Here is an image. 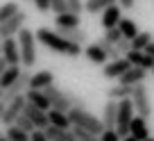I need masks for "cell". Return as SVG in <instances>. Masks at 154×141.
<instances>
[{
    "label": "cell",
    "instance_id": "6da1fadb",
    "mask_svg": "<svg viewBox=\"0 0 154 141\" xmlns=\"http://www.w3.org/2000/svg\"><path fill=\"white\" fill-rule=\"evenodd\" d=\"M34 34H36L38 43L45 46V48L52 50V53L68 55V57H79V55L84 53V46H77V43H72V41L63 39L59 32H52L50 27H38V30H34Z\"/></svg>",
    "mask_w": 154,
    "mask_h": 141
},
{
    "label": "cell",
    "instance_id": "7a4b0ae2",
    "mask_svg": "<svg viewBox=\"0 0 154 141\" xmlns=\"http://www.w3.org/2000/svg\"><path fill=\"white\" fill-rule=\"evenodd\" d=\"M36 34L34 30H20L18 32V46H20V64L23 68H32L36 64Z\"/></svg>",
    "mask_w": 154,
    "mask_h": 141
},
{
    "label": "cell",
    "instance_id": "3957f363",
    "mask_svg": "<svg viewBox=\"0 0 154 141\" xmlns=\"http://www.w3.org/2000/svg\"><path fill=\"white\" fill-rule=\"evenodd\" d=\"M68 118H70L72 125L84 127V130L93 132V134H97V136L106 130L104 123H102V118H97L95 114H91L88 109H70V112H68Z\"/></svg>",
    "mask_w": 154,
    "mask_h": 141
},
{
    "label": "cell",
    "instance_id": "277c9868",
    "mask_svg": "<svg viewBox=\"0 0 154 141\" xmlns=\"http://www.w3.org/2000/svg\"><path fill=\"white\" fill-rule=\"evenodd\" d=\"M131 102H134L136 116H143V118L152 116V102H149V93H147V87H145V84H136L134 87Z\"/></svg>",
    "mask_w": 154,
    "mask_h": 141
},
{
    "label": "cell",
    "instance_id": "5b68a950",
    "mask_svg": "<svg viewBox=\"0 0 154 141\" xmlns=\"http://www.w3.org/2000/svg\"><path fill=\"white\" fill-rule=\"evenodd\" d=\"M25 23H27V14L18 11L14 18H9L7 23L0 25V39H14V37H18L20 30H25Z\"/></svg>",
    "mask_w": 154,
    "mask_h": 141
},
{
    "label": "cell",
    "instance_id": "8992f818",
    "mask_svg": "<svg viewBox=\"0 0 154 141\" xmlns=\"http://www.w3.org/2000/svg\"><path fill=\"white\" fill-rule=\"evenodd\" d=\"M43 93L48 96V100H50V105H52V109H57V112H63V114H68L72 109V105L68 102V98H66V93L61 91L59 87H45L43 89Z\"/></svg>",
    "mask_w": 154,
    "mask_h": 141
},
{
    "label": "cell",
    "instance_id": "52a82bcc",
    "mask_svg": "<svg viewBox=\"0 0 154 141\" xmlns=\"http://www.w3.org/2000/svg\"><path fill=\"white\" fill-rule=\"evenodd\" d=\"M25 105H27L25 96H18V98H14L11 102H7V109H5V114H2V118H0V123H5L7 127L14 125V123L18 121V116L23 114Z\"/></svg>",
    "mask_w": 154,
    "mask_h": 141
},
{
    "label": "cell",
    "instance_id": "ba28073f",
    "mask_svg": "<svg viewBox=\"0 0 154 141\" xmlns=\"http://www.w3.org/2000/svg\"><path fill=\"white\" fill-rule=\"evenodd\" d=\"M131 68V64H129V59L127 57H120V59H116V62H109L104 68H102V75H104L106 80H120L122 75L127 73Z\"/></svg>",
    "mask_w": 154,
    "mask_h": 141
},
{
    "label": "cell",
    "instance_id": "9c48e42d",
    "mask_svg": "<svg viewBox=\"0 0 154 141\" xmlns=\"http://www.w3.org/2000/svg\"><path fill=\"white\" fill-rule=\"evenodd\" d=\"M2 57L9 66H23L20 64V46L18 39H2Z\"/></svg>",
    "mask_w": 154,
    "mask_h": 141
},
{
    "label": "cell",
    "instance_id": "30bf717a",
    "mask_svg": "<svg viewBox=\"0 0 154 141\" xmlns=\"http://www.w3.org/2000/svg\"><path fill=\"white\" fill-rule=\"evenodd\" d=\"M122 18H125V16H122V7L113 5V7H109L106 11L100 14V25H102V30H113V27H118V23H120Z\"/></svg>",
    "mask_w": 154,
    "mask_h": 141
},
{
    "label": "cell",
    "instance_id": "8fae6325",
    "mask_svg": "<svg viewBox=\"0 0 154 141\" xmlns=\"http://www.w3.org/2000/svg\"><path fill=\"white\" fill-rule=\"evenodd\" d=\"M23 114L29 118V121L36 125V130H45V127L50 125V118H48V112H43V109H38V107H34V105H25V109H23Z\"/></svg>",
    "mask_w": 154,
    "mask_h": 141
},
{
    "label": "cell",
    "instance_id": "7c38bea8",
    "mask_svg": "<svg viewBox=\"0 0 154 141\" xmlns=\"http://www.w3.org/2000/svg\"><path fill=\"white\" fill-rule=\"evenodd\" d=\"M125 57L129 59V64L136 66V68H143V71H152L154 68V57H149V55L143 53V50H129Z\"/></svg>",
    "mask_w": 154,
    "mask_h": 141
},
{
    "label": "cell",
    "instance_id": "4fadbf2b",
    "mask_svg": "<svg viewBox=\"0 0 154 141\" xmlns=\"http://www.w3.org/2000/svg\"><path fill=\"white\" fill-rule=\"evenodd\" d=\"M84 55H86L88 62L97 64V66H106V64H109V53H106L104 48H100L97 43H88V46H84Z\"/></svg>",
    "mask_w": 154,
    "mask_h": 141
},
{
    "label": "cell",
    "instance_id": "5bb4252c",
    "mask_svg": "<svg viewBox=\"0 0 154 141\" xmlns=\"http://www.w3.org/2000/svg\"><path fill=\"white\" fill-rule=\"evenodd\" d=\"M145 75H147V71L131 66L129 71H127V73L118 80V84H122V87H136V84H145Z\"/></svg>",
    "mask_w": 154,
    "mask_h": 141
},
{
    "label": "cell",
    "instance_id": "9a60e30c",
    "mask_svg": "<svg viewBox=\"0 0 154 141\" xmlns=\"http://www.w3.org/2000/svg\"><path fill=\"white\" fill-rule=\"evenodd\" d=\"M52 84H54L52 71H38V73H32V80H29V89H36V91H43L45 87H52Z\"/></svg>",
    "mask_w": 154,
    "mask_h": 141
},
{
    "label": "cell",
    "instance_id": "2e32d148",
    "mask_svg": "<svg viewBox=\"0 0 154 141\" xmlns=\"http://www.w3.org/2000/svg\"><path fill=\"white\" fill-rule=\"evenodd\" d=\"M25 100H27L29 105H34V107L43 109V112H50V109H52V105H50L48 96H45L43 91H36V89H27V93H25Z\"/></svg>",
    "mask_w": 154,
    "mask_h": 141
},
{
    "label": "cell",
    "instance_id": "e0dca14e",
    "mask_svg": "<svg viewBox=\"0 0 154 141\" xmlns=\"http://www.w3.org/2000/svg\"><path fill=\"white\" fill-rule=\"evenodd\" d=\"M129 136H134V139H138V141H145V139H149L147 118H143V116H136L134 121H131V127H129Z\"/></svg>",
    "mask_w": 154,
    "mask_h": 141
},
{
    "label": "cell",
    "instance_id": "ac0fdd59",
    "mask_svg": "<svg viewBox=\"0 0 154 141\" xmlns=\"http://www.w3.org/2000/svg\"><path fill=\"white\" fill-rule=\"evenodd\" d=\"M116 118H118V102L106 100L104 109H102V123L106 130H116Z\"/></svg>",
    "mask_w": 154,
    "mask_h": 141
},
{
    "label": "cell",
    "instance_id": "d6986e66",
    "mask_svg": "<svg viewBox=\"0 0 154 141\" xmlns=\"http://www.w3.org/2000/svg\"><path fill=\"white\" fill-rule=\"evenodd\" d=\"M54 27L57 30H75V27H79V16H75V14H59V16H54Z\"/></svg>",
    "mask_w": 154,
    "mask_h": 141
},
{
    "label": "cell",
    "instance_id": "ffe728a7",
    "mask_svg": "<svg viewBox=\"0 0 154 141\" xmlns=\"http://www.w3.org/2000/svg\"><path fill=\"white\" fill-rule=\"evenodd\" d=\"M45 134L50 141H77V136L72 134V130H61V127L48 125L45 127Z\"/></svg>",
    "mask_w": 154,
    "mask_h": 141
},
{
    "label": "cell",
    "instance_id": "44dd1931",
    "mask_svg": "<svg viewBox=\"0 0 154 141\" xmlns=\"http://www.w3.org/2000/svg\"><path fill=\"white\" fill-rule=\"evenodd\" d=\"M48 118H50V125H54V127H61V130H72L70 118H68V114H63V112L50 109V112H48Z\"/></svg>",
    "mask_w": 154,
    "mask_h": 141
},
{
    "label": "cell",
    "instance_id": "7402d4cb",
    "mask_svg": "<svg viewBox=\"0 0 154 141\" xmlns=\"http://www.w3.org/2000/svg\"><path fill=\"white\" fill-rule=\"evenodd\" d=\"M20 73H23V68H20V66H9L5 73H2V78H0V89L7 91V89H9L11 84L20 78Z\"/></svg>",
    "mask_w": 154,
    "mask_h": 141
},
{
    "label": "cell",
    "instance_id": "603a6c76",
    "mask_svg": "<svg viewBox=\"0 0 154 141\" xmlns=\"http://www.w3.org/2000/svg\"><path fill=\"white\" fill-rule=\"evenodd\" d=\"M118 5V0H86V11L88 14H102V11H106L109 7Z\"/></svg>",
    "mask_w": 154,
    "mask_h": 141
},
{
    "label": "cell",
    "instance_id": "cb8c5ba5",
    "mask_svg": "<svg viewBox=\"0 0 154 141\" xmlns=\"http://www.w3.org/2000/svg\"><path fill=\"white\" fill-rule=\"evenodd\" d=\"M131 93H134V87H122V84H118V87H109V91H106V100H125V98H131Z\"/></svg>",
    "mask_w": 154,
    "mask_h": 141
},
{
    "label": "cell",
    "instance_id": "d4e9b609",
    "mask_svg": "<svg viewBox=\"0 0 154 141\" xmlns=\"http://www.w3.org/2000/svg\"><path fill=\"white\" fill-rule=\"evenodd\" d=\"M57 32L61 34L63 39L72 41V43H77V46H84V43H86V32H84L82 27H75V30H57Z\"/></svg>",
    "mask_w": 154,
    "mask_h": 141
},
{
    "label": "cell",
    "instance_id": "484cf974",
    "mask_svg": "<svg viewBox=\"0 0 154 141\" xmlns=\"http://www.w3.org/2000/svg\"><path fill=\"white\" fill-rule=\"evenodd\" d=\"M18 11H20V7H18V2H16V0H9V2H5V5L0 7V25L7 23L9 18H14Z\"/></svg>",
    "mask_w": 154,
    "mask_h": 141
},
{
    "label": "cell",
    "instance_id": "4316f807",
    "mask_svg": "<svg viewBox=\"0 0 154 141\" xmlns=\"http://www.w3.org/2000/svg\"><path fill=\"white\" fill-rule=\"evenodd\" d=\"M118 30H120V32H122V37H125V39H129V41H131V39L136 37V34L140 32V30H138V25H136L131 18H122L120 23H118Z\"/></svg>",
    "mask_w": 154,
    "mask_h": 141
},
{
    "label": "cell",
    "instance_id": "83f0119b",
    "mask_svg": "<svg viewBox=\"0 0 154 141\" xmlns=\"http://www.w3.org/2000/svg\"><path fill=\"white\" fill-rule=\"evenodd\" d=\"M152 41H154L152 32H138L134 39H131V50H145Z\"/></svg>",
    "mask_w": 154,
    "mask_h": 141
},
{
    "label": "cell",
    "instance_id": "f1b7e54d",
    "mask_svg": "<svg viewBox=\"0 0 154 141\" xmlns=\"http://www.w3.org/2000/svg\"><path fill=\"white\" fill-rule=\"evenodd\" d=\"M7 136H9V141H29V132L20 130L18 125H9L7 127Z\"/></svg>",
    "mask_w": 154,
    "mask_h": 141
},
{
    "label": "cell",
    "instance_id": "f546056e",
    "mask_svg": "<svg viewBox=\"0 0 154 141\" xmlns=\"http://www.w3.org/2000/svg\"><path fill=\"white\" fill-rule=\"evenodd\" d=\"M72 134L77 136V141H100V136H97V134L84 130V127H77V125H72Z\"/></svg>",
    "mask_w": 154,
    "mask_h": 141
},
{
    "label": "cell",
    "instance_id": "4dcf8cb0",
    "mask_svg": "<svg viewBox=\"0 0 154 141\" xmlns=\"http://www.w3.org/2000/svg\"><path fill=\"white\" fill-rule=\"evenodd\" d=\"M86 0H68V11L70 14H75V16H79V14H84L86 11Z\"/></svg>",
    "mask_w": 154,
    "mask_h": 141
},
{
    "label": "cell",
    "instance_id": "1f68e13d",
    "mask_svg": "<svg viewBox=\"0 0 154 141\" xmlns=\"http://www.w3.org/2000/svg\"><path fill=\"white\" fill-rule=\"evenodd\" d=\"M14 125H18V127H20V130H25V132H29V134H32V132H34V130H36V125H34V123H32V121H29V118H27V116H25V114H20V116H18V121H16V123H14Z\"/></svg>",
    "mask_w": 154,
    "mask_h": 141
},
{
    "label": "cell",
    "instance_id": "d6a6232c",
    "mask_svg": "<svg viewBox=\"0 0 154 141\" xmlns=\"http://www.w3.org/2000/svg\"><path fill=\"white\" fill-rule=\"evenodd\" d=\"M104 39L109 41L111 46H116V43H118V41L122 39V32H120V30H118V27H113V30H104Z\"/></svg>",
    "mask_w": 154,
    "mask_h": 141
},
{
    "label": "cell",
    "instance_id": "836d02e7",
    "mask_svg": "<svg viewBox=\"0 0 154 141\" xmlns=\"http://www.w3.org/2000/svg\"><path fill=\"white\" fill-rule=\"evenodd\" d=\"M50 7H52L54 14H68V0H50Z\"/></svg>",
    "mask_w": 154,
    "mask_h": 141
},
{
    "label": "cell",
    "instance_id": "e575fe53",
    "mask_svg": "<svg viewBox=\"0 0 154 141\" xmlns=\"http://www.w3.org/2000/svg\"><path fill=\"white\" fill-rule=\"evenodd\" d=\"M100 141H122V136L118 134L116 130H104L100 134Z\"/></svg>",
    "mask_w": 154,
    "mask_h": 141
},
{
    "label": "cell",
    "instance_id": "d590c367",
    "mask_svg": "<svg viewBox=\"0 0 154 141\" xmlns=\"http://www.w3.org/2000/svg\"><path fill=\"white\" fill-rule=\"evenodd\" d=\"M34 7H36L41 14H45V11H52V7H50V0H32Z\"/></svg>",
    "mask_w": 154,
    "mask_h": 141
},
{
    "label": "cell",
    "instance_id": "8d00e7d4",
    "mask_svg": "<svg viewBox=\"0 0 154 141\" xmlns=\"http://www.w3.org/2000/svg\"><path fill=\"white\" fill-rule=\"evenodd\" d=\"M116 48L120 50V55H127V53H129V50H131V41H129V39H125V37H122V39L118 41V43H116Z\"/></svg>",
    "mask_w": 154,
    "mask_h": 141
},
{
    "label": "cell",
    "instance_id": "74e56055",
    "mask_svg": "<svg viewBox=\"0 0 154 141\" xmlns=\"http://www.w3.org/2000/svg\"><path fill=\"white\" fill-rule=\"evenodd\" d=\"M29 141H50L48 134H45V130H34L32 134H29Z\"/></svg>",
    "mask_w": 154,
    "mask_h": 141
},
{
    "label": "cell",
    "instance_id": "f35d334b",
    "mask_svg": "<svg viewBox=\"0 0 154 141\" xmlns=\"http://www.w3.org/2000/svg\"><path fill=\"white\" fill-rule=\"evenodd\" d=\"M118 5H120L122 9H134V7H136V0H118Z\"/></svg>",
    "mask_w": 154,
    "mask_h": 141
},
{
    "label": "cell",
    "instance_id": "ab89813d",
    "mask_svg": "<svg viewBox=\"0 0 154 141\" xmlns=\"http://www.w3.org/2000/svg\"><path fill=\"white\" fill-rule=\"evenodd\" d=\"M95 43H97V46H100V48H104V50H106V53H109V50H111V48H113V46H111V43H109V41H106V39H104V37H102V39H97V41H95Z\"/></svg>",
    "mask_w": 154,
    "mask_h": 141
},
{
    "label": "cell",
    "instance_id": "60d3db41",
    "mask_svg": "<svg viewBox=\"0 0 154 141\" xmlns=\"http://www.w3.org/2000/svg\"><path fill=\"white\" fill-rule=\"evenodd\" d=\"M7 68H9V64H7V62H5V57L0 55V78H2V73H5Z\"/></svg>",
    "mask_w": 154,
    "mask_h": 141
},
{
    "label": "cell",
    "instance_id": "b9f144b4",
    "mask_svg": "<svg viewBox=\"0 0 154 141\" xmlns=\"http://www.w3.org/2000/svg\"><path fill=\"white\" fill-rule=\"evenodd\" d=\"M143 53H147V55H149V57H154V41H152V43H149V46H147V48H145V50H143Z\"/></svg>",
    "mask_w": 154,
    "mask_h": 141
},
{
    "label": "cell",
    "instance_id": "7bdbcfd3",
    "mask_svg": "<svg viewBox=\"0 0 154 141\" xmlns=\"http://www.w3.org/2000/svg\"><path fill=\"white\" fill-rule=\"evenodd\" d=\"M5 109H7V102L0 98V118H2V114H5Z\"/></svg>",
    "mask_w": 154,
    "mask_h": 141
},
{
    "label": "cell",
    "instance_id": "ee69618b",
    "mask_svg": "<svg viewBox=\"0 0 154 141\" xmlns=\"http://www.w3.org/2000/svg\"><path fill=\"white\" fill-rule=\"evenodd\" d=\"M0 141H9V136H7V132L0 130Z\"/></svg>",
    "mask_w": 154,
    "mask_h": 141
},
{
    "label": "cell",
    "instance_id": "f6af8a7d",
    "mask_svg": "<svg viewBox=\"0 0 154 141\" xmlns=\"http://www.w3.org/2000/svg\"><path fill=\"white\" fill-rule=\"evenodd\" d=\"M122 141H138V139H134V136H125Z\"/></svg>",
    "mask_w": 154,
    "mask_h": 141
},
{
    "label": "cell",
    "instance_id": "bcb514c9",
    "mask_svg": "<svg viewBox=\"0 0 154 141\" xmlns=\"http://www.w3.org/2000/svg\"><path fill=\"white\" fill-rule=\"evenodd\" d=\"M0 55H2V39H0Z\"/></svg>",
    "mask_w": 154,
    "mask_h": 141
},
{
    "label": "cell",
    "instance_id": "7dc6e473",
    "mask_svg": "<svg viewBox=\"0 0 154 141\" xmlns=\"http://www.w3.org/2000/svg\"><path fill=\"white\" fill-rule=\"evenodd\" d=\"M2 96H5V91H2V89H0V98H2Z\"/></svg>",
    "mask_w": 154,
    "mask_h": 141
},
{
    "label": "cell",
    "instance_id": "c3c4849f",
    "mask_svg": "<svg viewBox=\"0 0 154 141\" xmlns=\"http://www.w3.org/2000/svg\"><path fill=\"white\" fill-rule=\"evenodd\" d=\"M145 141H154V136H149V139H145Z\"/></svg>",
    "mask_w": 154,
    "mask_h": 141
},
{
    "label": "cell",
    "instance_id": "681fc988",
    "mask_svg": "<svg viewBox=\"0 0 154 141\" xmlns=\"http://www.w3.org/2000/svg\"><path fill=\"white\" fill-rule=\"evenodd\" d=\"M152 75H154V68H152Z\"/></svg>",
    "mask_w": 154,
    "mask_h": 141
},
{
    "label": "cell",
    "instance_id": "f907efd6",
    "mask_svg": "<svg viewBox=\"0 0 154 141\" xmlns=\"http://www.w3.org/2000/svg\"><path fill=\"white\" fill-rule=\"evenodd\" d=\"M152 2H154V0H152Z\"/></svg>",
    "mask_w": 154,
    "mask_h": 141
}]
</instances>
